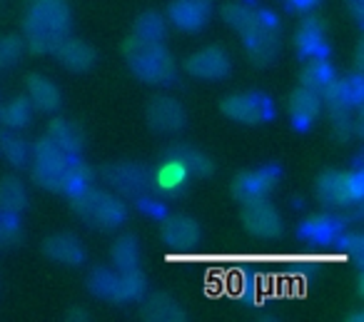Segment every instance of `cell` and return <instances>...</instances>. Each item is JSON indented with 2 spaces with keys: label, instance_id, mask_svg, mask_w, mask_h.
Returning <instances> with one entry per match:
<instances>
[{
  "label": "cell",
  "instance_id": "obj_29",
  "mask_svg": "<svg viewBox=\"0 0 364 322\" xmlns=\"http://www.w3.org/2000/svg\"><path fill=\"white\" fill-rule=\"evenodd\" d=\"M334 80V71L327 63V58H309V63L302 71V85L312 88L317 93H324Z\"/></svg>",
  "mask_w": 364,
  "mask_h": 322
},
{
  "label": "cell",
  "instance_id": "obj_15",
  "mask_svg": "<svg viewBox=\"0 0 364 322\" xmlns=\"http://www.w3.org/2000/svg\"><path fill=\"white\" fill-rule=\"evenodd\" d=\"M43 252H46L53 262H60V265H68V267L82 265L87 257L85 245H82L80 237L73 235V232H58V235H50L46 242H43Z\"/></svg>",
  "mask_w": 364,
  "mask_h": 322
},
{
  "label": "cell",
  "instance_id": "obj_26",
  "mask_svg": "<svg viewBox=\"0 0 364 322\" xmlns=\"http://www.w3.org/2000/svg\"><path fill=\"white\" fill-rule=\"evenodd\" d=\"M339 232H342V222L334 215H317L302 225L304 242H314V245H332Z\"/></svg>",
  "mask_w": 364,
  "mask_h": 322
},
{
  "label": "cell",
  "instance_id": "obj_18",
  "mask_svg": "<svg viewBox=\"0 0 364 322\" xmlns=\"http://www.w3.org/2000/svg\"><path fill=\"white\" fill-rule=\"evenodd\" d=\"M322 110V93L312 90L307 85H299L289 98V115H292L294 128H309L314 118Z\"/></svg>",
  "mask_w": 364,
  "mask_h": 322
},
{
  "label": "cell",
  "instance_id": "obj_17",
  "mask_svg": "<svg viewBox=\"0 0 364 322\" xmlns=\"http://www.w3.org/2000/svg\"><path fill=\"white\" fill-rule=\"evenodd\" d=\"M162 160H170L175 165H180L188 175L195 177H210L215 172V162L213 157H208L205 152L195 150V147L188 145H172L162 152Z\"/></svg>",
  "mask_w": 364,
  "mask_h": 322
},
{
  "label": "cell",
  "instance_id": "obj_30",
  "mask_svg": "<svg viewBox=\"0 0 364 322\" xmlns=\"http://www.w3.org/2000/svg\"><path fill=\"white\" fill-rule=\"evenodd\" d=\"M0 155L6 157L13 167H26L31 160V145L18 135L16 130L0 135Z\"/></svg>",
  "mask_w": 364,
  "mask_h": 322
},
{
  "label": "cell",
  "instance_id": "obj_6",
  "mask_svg": "<svg viewBox=\"0 0 364 322\" xmlns=\"http://www.w3.org/2000/svg\"><path fill=\"white\" fill-rule=\"evenodd\" d=\"M31 157H33V177H36L38 185L53 192H63V187H65V172L73 157H68L65 152L58 150L48 137H41L31 147Z\"/></svg>",
  "mask_w": 364,
  "mask_h": 322
},
{
  "label": "cell",
  "instance_id": "obj_10",
  "mask_svg": "<svg viewBox=\"0 0 364 322\" xmlns=\"http://www.w3.org/2000/svg\"><path fill=\"white\" fill-rule=\"evenodd\" d=\"M242 222L252 235L262 237L264 242L274 240V237L282 232V220H279V212L272 202H267L264 197L252 202H245L242 210Z\"/></svg>",
  "mask_w": 364,
  "mask_h": 322
},
{
  "label": "cell",
  "instance_id": "obj_32",
  "mask_svg": "<svg viewBox=\"0 0 364 322\" xmlns=\"http://www.w3.org/2000/svg\"><path fill=\"white\" fill-rule=\"evenodd\" d=\"M137 257H140V245H137L135 235H120L112 245V262L117 270H130L137 267Z\"/></svg>",
  "mask_w": 364,
  "mask_h": 322
},
{
  "label": "cell",
  "instance_id": "obj_14",
  "mask_svg": "<svg viewBox=\"0 0 364 322\" xmlns=\"http://www.w3.org/2000/svg\"><path fill=\"white\" fill-rule=\"evenodd\" d=\"M210 16H213V0H172L170 11H167V18L180 31H188V33L205 28Z\"/></svg>",
  "mask_w": 364,
  "mask_h": 322
},
{
  "label": "cell",
  "instance_id": "obj_13",
  "mask_svg": "<svg viewBox=\"0 0 364 322\" xmlns=\"http://www.w3.org/2000/svg\"><path fill=\"white\" fill-rule=\"evenodd\" d=\"M185 71L200 80H220V78L230 76L232 61L223 48H205V51H198L188 58Z\"/></svg>",
  "mask_w": 364,
  "mask_h": 322
},
{
  "label": "cell",
  "instance_id": "obj_31",
  "mask_svg": "<svg viewBox=\"0 0 364 322\" xmlns=\"http://www.w3.org/2000/svg\"><path fill=\"white\" fill-rule=\"evenodd\" d=\"M165 33H167V23H165V18H162L160 13L150 11V13H142V16L137 18L135 31H132V36H137V38H140V41L162 43V38H165Z\"/></svg>",
  "mask_w": 364,
  "mask_h": 322
},
{
  "label": "cell",
  "instance_id": "obj_25",
  "mask_svg": "<svg viewBox=\"0 0 364 322\" xmlns=\"http://www.w3.org/2000/svg\"><path fill=\"white\" fill-rule=\"evenodd\" d=\"M142 317L150 322H182L188 312L182 310V305L172 295H152L142 305Z\"/></svg>",
  "mask_w": 364,
  "mask_h": 322
},
{
  "label": "cell",
  "instance_id": "obj_19",
  "mask_svg": "<svg viewBox=\"0 0 364 322\" xmlns=\"http://www.w3.org/2000/svg\"><path fill=\"white\" fill-rule=\"evenodd\" d=\"M46 137L58 147V150L65 152L68 157H80L82 133L73 120H68V118H55V120H50Z\"/></svg>",
  "mask_w": 364,
  "mask_h": 322
},
{
  "label": "cell",
  "instance_id": "obj_5",
  "mask_svg": "<svg viewBox=\"0 0 364 322\" xmlns=\"http://www.w3.org/2000/svg\"><path fill=\"white\" fill-rule=\"evenodd\" d=\"M242 43L247 48L250 58H252L257 66H269L277 56V36H279V28H277V18L272 13H264L257 11L255 18L242 28Z\"/></svg>",
  "mask_w": 364,
  "mask_h": 322
},
{
  "label": "cell",
  "instance_id": "obj_12",
  "mask_svg": "<svg viewBox=\"0 0 364 322\" xmlns=\"http://www.w3.org/2000/svg\"><path fill=\"white\" fill-rule=\"evenodd\" d=\"M147 120L160 133H180L188 125V110L170 95H155L147 105Z\"/></svg>",
  "mask_w": 364,
  "mask_h": 322
},
{
  "label": "cell",
  "instance_id": "obj_16",
  "mask_svg": "<svg viewBox=\"0 0 364 322\" xmlns=\"http://www.w3.org/2000/svg\"><path fill=\"white\" fill-rule=\"evenodd\" d=\"M362 78L354 76L349 80H337L334 78L332 85L322 93V105L329 108V113H342L354 110L362 103Z\"/></svg>",
  "mask_w": 364,
  "mask_h": 322
},
{
  "label": "cell",
  "instance_id": "obj_37",
  "mask_svg": "<svg viewBox=\"0 0 364 322\" xmlns=\"http://www.w3.org/2000/svg\"><path fill=\"white\" fill-rule=\"evenodd\" d=\"M18 230H21V225H18V215H11V212L0 210V247L16 242Z\"/></svg>",
  "mask_w": 364,
  "mask_h": 322
},
{
  "label": "cell",
  "instance_id": "obj_23",
  "mask_svg": "<svg viewBox=\"0 0 364 322\" xmlns=\"http://www.w3.org/2000/svg\"><path fill=\"white\" fill-rule=\"evenodd\" d=\"M297 48L302 58H327V43H324L322 23L317 18H304L297 33Z\"/></svg>",
  "mask_w": 364,
  "mask_h": 322
},
{
  "label": "cell",
  "instance_id": "obj_1",
  "mask_svg": "<svg viewBox=\"0 0 364 322\" xmlns=\"http://www.w3.org/2000/svg\"><path fill=\"white\" fill-rule=\"evenodd\" d=\"M23 26L31 51L55 53L70 31V8L65 0H31Z\"/></svg>",
  "mask_w": 364,
  "mask_h": 322
},
{
  "label": "cell",
  "instance_id": "obj_28",
  "mask_svg": "<svg viewBox=\"0 0 364 322\" xmlns=\"http://www.w3.org/2000/svg\"><path fill=\"white\" fill-rule=\"evenodd\" d=\"M33 118V103L28 98H13L0 105V123L8 130H23Z\"/></svg>",
  "mask_w": 364,
  "mask_h": 322
},
{
  "label": "cell",
  "instance_id": "obj_41",
  "mask_svg": "<svg viewBox=\"0 0 364 322\" xmlns=\"http://www.w3.org/2000/svg\"><path fill=\"white\" fill-rule=\"evenodd\" d=\"M68 320H87V310L85 307H80V305H75V307H70L68 310Z\"/></svg>",
  "mask_w": 364,
  "mask_h": 322
},
{
  "label": "cell",
  "instance_id": "obj_22",
  "mask_svg": "<svg viewBox=\"0 0 364 322\" xmlns=\"http://www.w3.org/2000/svg\"><path fill=\"white\" fill-rule=\"evenodd\" d=\"M26 88H28V100H31L38 110L55 113L58 108H60L63 95H60V90H58V85L53 80H48V78L33 73V76H28Z\"/></svg>",
  "mask_w": 364,
  "mask_h": 322
},
{
  "label": "cell",
  "instance_id": "obj_27",
  "mask_svg": "<svg viewBox=\"0 0 364 322\" xmlns=\"http://www.w3.org/2000/svg\"><path fill=\"white\" fill-rule=\"evenodd\" d=\"M28 205V192L18 177H3L0 180V210L11 212V215H21Z\"/></svg>",
  "mask_w": 364,
  "mask_h": 322
},
{
  "label": "cell",
  "instance_id": "obj_9",
  "mask_svg": "<svg viewBox=\"0 0 364 322\" xmlns=\"http://www.w3.org/2000/svg\"><path fill=\"white\" fill-rule=\"evenodd\" d=\"M102 177L120 195L135 197V200L150 190V170L142 165H135V162H117V165L102 167Z\"/></svg>",
  "mask_w": 364,
  "mask_h": 322
},
{
  "label": "cell",
  "instance_id": "obj_3",
  "mask_svg": "<svg viewBox=\"0 0 364 322\" xmlns=\"http://www.w3.org/2000/svg\"><path fill=\"white\" fill-rule=\"evenodd\" d=\"M75 212L82 217V220L92 222L97 227H117L127 220V207L125 202L117 195H110V192L102 190H92V187H85L77 195L70 197Z\"/></svg>",
  "mask_w": 364,
  "mask_h": 322
},
{
  "label": "cell",
  "instance_id": "obj_34",
  "mask_svg": "<svg viewBox=\"0 0 364 322\" xmlns=\"http://www.w3.org/2000/svg\"><path fill=\"white\" fill-rule=\"evenodd\" d=\"M112 287H115V270H105V267H95L87 277V290L95 297L102 300H110Z\"/></svg>",
  "mask_w": 364,
  "mask_h": 322
},
{
  "label": "cell",
  "instance_id": "obj_38",
  "mask_svg": "<svg viewBox=\"0 0 364 322\" xmlns=\"http://www.w3.org/2000/svg\"><path fill=\"white\" fill-rule=\"evenodd\" d=\"M137 207H140L145 215H152V217H165V205L155 197H147V195H140L137 197Z\"/></svg>",
  "mask_w": 364,
  "mask_h": 322
},
{
  "label": "cell",
  "instance_id": "obj_20",
  "mask_svg": "<svg viewBox=\"0 0 364 322\" xmlns=\"http://www.w3.org/2000/svg\"><path fill=\"white\" fill-rule=\"evenodd\" d=\"M188 180H190L188 172L170 160H162L160 165L150 170V187H155L157 192L170 197L182 195V192L188 190Z\"/></svg>",
  "mask_w": 364,
  "mask_h": 322
},
{
  "label": "cell",
  "instance_id": "obj_40",
  "mask_svg": "<svg viewBox=\"0 0 364 322\" xmlns=\"http://www.w3.org/2000/svg\"><path fill=\"white\" fill-rule=\"evenodd\" d=\"M349 11L354 13V18H357L359 23H362V16H364V0H347Z\"/></svg>",
  "mask_w": 364,
  "mask_h": 322
},
{
  "label": "cell",
  "instance_id": "obj_39",
  "mask_svg": "<svg viewBox=\"0 0 364 322\" xmlns=\"http://www.w3.org/2000/svg\"><path fill=\"white\" fill-rule=\"evenodd\" d=\"M287 3H289V8H294V11H312L319 0H287Z\"/></svg>",
  "mask_w": 364,
  "mask_h": 322
},
{
  "label": "cell",
  "instance_id": "obj_2",
  "mask_svg": "<svg viewBox=\"0 0 364 322\" xmlns=\"http://www.w3.org/2000/svg\"><path fill=\"white\" fill-rule=\"evenodd\" d=\"M122 53H125L127 66L140 80L160 83V85L175 80V63L162 43L140 41L137 36H130L122 46Z\"/></svg>",
  "mask_w": 364,
  "mask_h": 322
},
{
  "label": "cell",
  "instance_id": "obj_42",
  "mask_svg": "<svg viewBox=\"0 0 364 322\" xmlns=\"http://www.w3.org/2000/svg\"><path fill=\"white\" fill-rule=\"evenodd\" d=\"M347 320H352V322H362V320H364V312H362V310H354L352 315L347 317Z\"/></svg>",
  "mask_w": 364,
  "mask_h": 322
},
{
  "label": "cell",
  "instance_id": "obj_33",
  "mask_svg": "<svg viewBox=\"0 0 364 322\" xmlns=\"http://www.w3.org/2000/svg\"><path fill=\"white\" fill-rule=\"evenodd\" d=\"M329 115H332V128H334V135H337V140L347 142V140H352L354 135H359V133H362V123H359V118L352 115V110L329 113Z\"/></svg>",
  "mask_w": 364,
  "mask_h": 322
},
{
  "label": "cell",
  "instance_id": "obj_35",
  "mask_svg": "<svg viewBox=\"0 0 364 322\" xmlns=\"http://www.w3.org/2000/svg\"><path fill=\"white\" fill-rule=\"evenodd\" d=\"M255 13L257 11H255L250 3H245V0H232V3H228V6L223 8V18L232 28H237V31H242V28L252 21Z\"/></svg>",
  "mask_w": 364,
  "mask_h": 322
},
{
  "label": "cell",
  "instance_id": "obj_21",
  "mask_svg": "<svg viewBox=\"0 0 364 322\" xmlns=\"http://www.w3.org/2000/svg\"><path fill=\"white\" fill-rule=\"evenodd\" d=\"M55 56L60 58V63L70 71H90L95 66V51H92L90 43L80 41V38H65V41L58 46Z\"/></svg>",
  "mask_w": 364,
  "mask_h": 322
},
{
  "label": "cell",
  "instance_id": "obj_8",
  "mask_svg": "<svg viewBox=\"0 0 364 322\" xmlns=\"http://www.w3.org/2000/svg\"><path fill=\"white\" fill-rule=\"evenodd\" d=\"M160 235L165 240L167 247H172V252L167 255L170 262H182L185 255L190 252V247L198 242L200 237V225L190 215H170L162 217Z\"/></svg>",
  "mask_w": 364,
  "mask_h": 322
},
{
  "label": "cell",
  "instance_id": "obj_7",
  "mask_svg": "<svg viewBox=\"0 0 364 322\" xmlns=\"http://www.w3.org/2000/svg\"><path fill=\"white\" fill-rule=\"evenodd\" d=\"M223 113L237 123H267L274 115V103L264 93H232L223 100Z\"/></svg>",
  "mask_w": 364,
  "mask_h": 322
},
{
  "label": "cell",
  "instance_id": "obj_4",
  "mask_svg": "<svg viewBox=\"0 0 364 322\" xmlns=\"http://www.w3.org/2000/svg\"><path fill=\"white\" fill-rule=\"evenodd\" d=\"M317 197L324 205L334 210H347L362 200V172H344V170H324L317 177Z\"/></svg>",
  "mask_w": 364,
  "mask_h": 322
},
{
  "label": "cell",
  "instance_id": "obj_24",
  "mask_svg": "<svg viewBox=\"0 0 364 322\" xmlns=\"http://www.w3.org/2000/svg\"><path fill=\"white\" fill-rule=\"evenodd\" d=\"M147 280L137 267L115 272V287H112V302H135L145 295Z\"/></svg>",
  "mask_w": 364,
  "mask_h": 322
},
{
  "label": "cell",
  "instance_id": "obj_36",
  "mask_svg": "<svg viewBox=\"0 0 364 322\" xmlns=\"http://www.w3.org/2000/svg\"><path fill=\"white\" fill-rule=\"evenodd\" d=\"M23 48H26V43H23L21 38H16V36L0 38V71L16 66L23 56Z\"/></svg>",
  "mask_w": 364,
  "mask_h": 322
},
{
  "label": "cell",
  "instance_id": "obj_11",
  "mask_svg": "<svg viewBox=\"0 0 364 322\" xmlns=\"http://www.w3.org/2000/svg\"><path fill=\"white\" fill-rule=\"evenodd\" d=\"M279 180V167L277 165H264L259 170H250V172H240L235 177L232 192L240 202H252L259 197H267L272 192V187Z\"/></svg>",
  "mask_w": 364,
  "mask_h": 322
}]
</instances>
